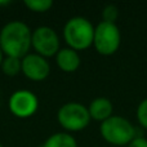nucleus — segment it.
Returning a JSON list of instances; mask_svg holds the SVG:
<instances>
[{
  "label": "nucleus",
  "instance_id": "nucleus-1",
  "mask_svg": "<svg viewBox=\"0 0 147 147\" xmlns=\"http://www.w3.org/2000/svg\"><path fill=\"white\" fill-rule=\"evenodd\" d=\"M32 31L22 21H10L0 30V48L5 57L22 59L30 53Z\"/></svg>",
  "mask_w": 147,
  "mask_h": 147
},
{
  "label": "nucleus",
  "instance_id": "nucleus-2",
  "mask_svg": "<svg viewBox=\"0 0 147 147\" xmlns=\"http://www.w3.org/2000/svg\"><path fill=\"white\" fill-rule=\"evenodd\" d=\"M63 39L67 47L76 52L85 51L93 45L94 39V26L88 18L76 16L63 26Z\"/></svg>",
  "mask_w": 147,
  "mask_h": 147
},
{
  "label": "nucleus",
  "instance_id": "nucleus-3",
  "mask_svg": "<svg viewBox=\"0 0 147 147\" xmlns=\"http://www.w3.org/2000/svg\"><path fill=\"white\" fill-rule=\"evenodd\" d=\"M99 134L107 143L114 146L129 145L136 138V128L128 119L112 115L99 125Z\"/></svg>",
  "mask_w": 147,
  "mask_h": 147
},
{
  "label": "nucleus",
  "instance_id": "nucleus-4",
  "mask_svg": "<svg viewBox=\"0 0 147 147\" xmlns=\"http://www.w3.org/2000/svg\"><path fill=\"white\" fill-rule=\"evenodd\" d=\"M58 124L69 132H80L85 129L90 123L88 107H85L80 102H67L59 107L57 112Z\"/></svg>",
  "mask_w": 147,
  "mask_h": 147
},
{
  "label": "nucleus",
  "instance_id": "nucleus-5",
  "mask_svg": "<svg viewBox=\"0 0 147 147\" xmlns=\"http://www.w3.org/2000/svg\"><path fill=\"white\" fill-rule=\"evenodd\" d=\"M121 43V34L116 23L101 22L94 27L93 47L97 53L109 57L117 52Z\"/></svg>",
  "mask_w": 147,
  "mask_h": 147
},
{
  "label": "nucleus",
  "instance_id": "nucleus-6",
  "mask_svg": "<svg viewBox=\"0 0 147 147\" xmlns=\"http://www.w3.org/2000/svg\"><path fill=\"white\" fill-rule=\"evenodd\" d=\"M31 48H34L36 54L49 58L56 57L58 51L61 49L59 45V38L56 30L49 26H39L32 31L31 38Z\"/></svg>",
  "mask_w": 147,
  "mask_h": 147
},
{
  "label": "nucleus",
  "instance_id": "nucleus-7",
  "mask_svg": "<svg viewBox=\"0 0 147 147\" xmlns=\"http://www.w3.org/2000/svg\"><path fill=\"white\" fill-rule=\"evenodd\" d=\"M8 107L12 115L20 119L34 116L39 109V99L35 93L28 89H18L13 92L8 101Z\"/></svg>",
  "mask_w": 147,
  "mask_h": 147
},
{
  "label": "nucleus",
  "instance_id": "nucleus-8",
  "mask_svg": "<svg viewBox=\"0 0 147 147\" xmlns=\"http://www.w3.org/2000/svg\"><path fill=\"white\" fill-rule=\"evenodd\" d=\"M22 74L31 81H43L51 74V65L44 57L28 53L22 58Z\"/></svg>",
  "mask_w": 147,
  "mask_h": 147
},
{
  "label": "nucleus",
  "instance_id": "nucleus-9",
  "mask_svg": "<svg viewBox=\"0 0 147 147\" xmlns=\"http://www.w3.org/2000/svg\"><path fill=\"white\" fill-rule=\"evenodd\" d=\"M56 63L61 71L71 74L80 67L81 58L78 52L67 47V48H61L56 54Z\"/></svg>",
  "mask_w": 147,
  "mask_h": 147
},
{
  "label": "nucleus",
  "instance_id": "nucleus-10",
  "mask_svg": "<svg viewBox=\"0 0 147 147\" xmlns=\"http://www.w3.org/2000/svg\"><path fill=\"white\" fill-rule=\"evenodd\" d=\"M88 111L90 115V119L103 123L105 120L110 119L114 115V105L106 97H98L90 102Z\"/></svg>",
  "mask_w": 147,
  "mask_h": 147
},
{
  "label": "nucleus",
  "instance_id": "nucleus-11",
  "mask_svg": "<svg viewBox=\"0 0 147 147\" xmlns=\"http://www.w3.org/2000/svg\"><path fill=\"white\" fill-rule=\"evenodd\" d=\"M41 147H78L75 137L67 132H57L44 141Z\"/></svg>",
  "mask_w": 147,
  "mask_h": 147
},
{
  "label": "nucleus",
  "instance_id": "nucleus-12",
  "mask_svg": "<svg viewBox=\"0 0 147 147\" xmlns=\"http://www.w3.org/2000/svg\"><path fill=\"white\" fill-rule=\"evenodd\" d=\"M1 71L7 76H17L20 72H22V59L14 58V57H5L1 63Z\"/></svg>",
  "mask_w": 147,
  "mask_h": 147
},
{
  "label": "nucleus",
  "instance_id": "nucleus-13",
  "mask_svg": "<svg viewBox=\"0 0 147 147\" xmlns=\"http://www.w3.org/2000/svg\"><path fill=\"white\" fill-rule=\"evenodd\" d=\"M25 5L28 10L34 13H45L53 7V1L51 0H26Z\"/></svg>",
  "mask_w": 147,
  "mask_h": 147
},
{
  "label": "nucleus",
  "instance_id": "nucleus-14",
  "mask_svg": "<svg viewBox=\"0 0 147 147\" xmlns=\"http://www.w3.org/2000/svg\"><path fill=\"white\" fill-rule=\"evenodd\" d=\"M117 17H119V9H117L116 5L109 4L102 9V21H103V22L115 23Z\"/></svg>",
  "mask_w": 147,
  "mask_h": 147
},
{
  "label": "nucleus",
  "instance_id": "nucleus-15",
  "mask_svg": "<svg viewBox=\"0 0 147 147\" xmlns=\"http://www.w3.org/2000/svg\"><path fill=\"white\" fill-rule=\"evenodd\" d=\"M137 120L142 128L147 129V98L142 99L137 107Z\"/></svg>",
  "mask_w": 147,
  "mask_h": 147
},
{
  "label": "nucleus",
  "instance_id": "nucleus-16",
  "mask_svg": "<svg viewBox=\"0 0 147 147\" xmlns=\"http://www.w3.org/2000/svg\"><path fill=\"white\" fill-rule=\"evenodd\" d=\"M128 147H147V140L145 137H136Z\"/></svg>",
  "mask_w": 147,
  "mask_h": 147
},
{
  "label": "nucleus",
  "instance_id": "nucleus-17",
  "mask_svg": "<svg viewBox=\"0 0 147 147\" xmlns=\"http://www.w3.org/2000/svg\"><path fill=\"white\" fill-rule=\"evenodd\" d=\"M4 58H5V56H4V53H3L1 48H0V67H1V63H3V61H4Z\"/></svg>",
  "mask_w": 147,
  "mask_h": 147
},
{
  "label": "nucleus",
  "instance_id": "nucleus-18",
  "mask_svg": "<svg viewBox=\"0 0 147 147\" xmlns=\"http://www.w3.org/2000/svg\"><path fill=\"white\" fill-rule=\"evenodd\" d=\"M0 147H4V146H3V145H1V143H0Z\"/></svg>",
  "mask_w": 147,
  "mask_h": 147
}]
</instances>
